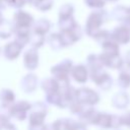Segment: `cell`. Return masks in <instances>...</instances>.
Segmentation results:
<instances>
[{"label": "cell", "instance_id": "obj_1", "mask_svg": "<svg viewBox=\"0 0 130 130\" xmlns=\"http://www.w3.org/2000/svg\"><path fill=\"white\" fill-rule=\"evenodd\" d=\"M73 68V63L69 59H65L60 63L54 65L51 68V74L55 77L60 83H67L69 82V75L71 74Z\"/></svg>", "mask_w": 130, "mask_h": 130}, {"label": "cell", "instance_id": "obj_2", "mask_svg": "<svg viewBox=\"0 0 130 130\" xmlns=\"http://www.w3.org/2000/svg\"><path fill=\"white\" fill-rule=\"evenodd\" d=\"M32 104L27 101H18L13 103L9 108H6L9 117H13L18 121H23L27 117V112L30 111Z\"/></svg>", "mask_w": 130, "mask_h": 130}, {"label": "cell", "instance_id": "obj_3", "mask_svg": "<svg viewBox=\"0 0 130 130\" xmlns=\"http://www.w3.org/2000/svg\"><path fill=\"white\" fill-rule=\"evenodd\" d=\"M28 125H43L45 124V118L48 113L47 106L42 102H36L29 111Z\"/></svg>", "mask_w": 130, "mask_h": 130}, {"label": "cell", "instance_id": "obj_4", "mask_svg": "<svg viewBox=\"0 0 130 130\" xmlns=\"http://www.w3.org/2000/svg\"><path fill=\"white\" fill-rule=\"evenodd\" d=\"M12 22L14 29H31L35 23L34 16L24 10H18L14 13Z\"/></svg>", "mask_w": 130, "mask_h": 130}, {"label": "cell", "instance_id": "obj_5", "mask_svg": "<svg viewBox=\"0 0 130 130\" xmlns=\"http://www.w3.org/2000/svg\"><path fill=\"white\" fill-rule=\"evenodd\" d=\"M104 14L103 11H93L88 15L85 23V31L88 36L93 37L99 31V28L105 19Z\"/></svg>", "mask_w": 130, "mask_h": 130}, {"label": "cell", "instance_id": "obj_6", "mask_svg": "<svg viewBox=\"0 0 130 130\" xmlns=\"http://www.w3.org/2000/svg\"><path fill=\"white\" fill-rule=\"evenodd\" d=\"M59 34L61 36L64 47H68V46H71L74 43H76L81 38L82 30H81L80 26L77 23H75L73 26H71L69 28L61 29L59 31Z\"/></svg>", "mask_w": 130, "mask_h": 130}, {"label": "cell", "instance_id": "obj_7", "mask_svg": "<svg viewBox=\"0 0 130 130\" xmlns=\"http://www.w3.org/2000/svg\"><path fill=\"white\" fill-rule=\"evenodd\" d=\"M76 99L83 105H95L99 102V94L90 88H78L76 90Z\"/></svg>", "mask_w": 130, "mask_h": 130}, {"label": "cell", "instance_id": "obj_8", "mask_svg": "<svg viewBox=\"0 0 130 130\" xmlns=\"http://www.w3.org/2000/svg\"><path fill=\"white\" fill-rule=\"evenodd\" d=\"M39 61H40V56H39L38 49L31 47L30 49H28L24 52L23 65L27 70H29V71L35 70L39 66Z\"/></svg>", "mask_w": 130, "mask_h": 130}, {"label": "cell", "instance_id": "obj_9", "mask_svg": "<svg viewBox=\"0 0 130 130\" xmlns=\"http://www.w3.org/2000/svg\"><path fill=\"white\" fill-rule=\"evenodd\" d=\"M21 51H22V47L17 42L13 41V42H10V43H8L4 46L3 54H4V57L7 60L13 61V60H15L19 57Z\"/></svg>", "mask_w": 130, "mask_h": 130}, {"label": "cell", "instance_id": "obj_10", "mask_svg": "<svg viewBox=\"0 0 130 130\" xmlns=\"http://www.w3.org/2000/svg\"><path fill=\"white\" fill-rule=\"evenodd\" d=\"M38 82H39V80H38L37 75H35L32 73H28L21 78L20 87L24 92L30 93L36 90V88L38 86Z\"/></svg>", "mask_w": 130, "mask_h": 130}, {"label": "cell", "instance_id": "obj_11", "mask_svg": "<svg viewBox=\"0 0 130 130\" xmlns=\"http://www.w3.org/2000/svg\"><path fill=\"white\" fill-rule=\"evenodd\" d=\"M41 87L46 92V94H50V93L59 92L61 88V83L55 77H49V78H45L41 82Z\"/></svg>", "mask_w": 130, "mask_h": 130}, {"label": "cell", "instance_id": "obj_12", "mask_svg": "<svg viewBox=\"0 0 130 130\" xmlns=\"http://www.w3.org/2000/svg\"><path fill=\"white\" fill-rule=\"evenodd\" d=\"M71 76L72 78L78 82V83H83L87 80V77H88V71H87V68L82 65V64H78V65H75L73 66L72 68V71H71Z\"/></svg>", "mask_w": 130, "mask_h": 130}, {"label": "cell", "instance_id": "obj_13", "mask_svg": "<svg viewBox=\"0 0 130 130\" xmlns=\"http://www.w3.org/2000/svg\"><path fill=\"white\" fill-rule=\"evenodd\" d=\"M15 101V94L10 88H2L0 90V107L9 108Z\"/></svg>", "mask_w": 130, "mask_h": 130}, {"label": "cell", "instance_id": "obj_14", "mask_svg": "<svg viewBox=\"0 0 130 130\" xmlns=\"http://www.w3.org/2000/svg\"><path fill=\"white\" fill-rule=\"evenodd\" d=\"M51 29V22L47 18H40L37 21H35L31 30L41 35L46 36Z\"/></svg>", "mask_w": 130, "mask_h": 130}, {"label": "cell", "instance_id": "obj_15", "mask_svg": "<svg viewBox=\"0 0 130 130\" xmlns=\"http://www.w3.org/2000/svg\"><path fill=\"white\" fill-rule=\"evenodd\" d=\"M14 35H15L14 41L17 42L23 48L27 44H29L31 29H14Z\"/></svg>", "mask_w": 130, "mask_h": 130}, {"label": "cell", "instance_id": "obj_16", "mask_svg": "<svg viewBox=\"0 0 130 130\" xmlns=\"http://www.w3.org/2000/svg\"><path fill=\"white\" fill-rule=\"evenodd\" d=\"M14 34V24L13 22L7 21L4 19V21L0 24V38L1 39H9Z\"/></svg>", "mask_w": 130, "mask_h": 130}, {"label": "cell", "instance_id": "obj_17", "mask_svg": "<svg viewBox=\"0 0 130 130\" xmlns=\"http://www.w3.org/2000/svg\"><path fill=\"white\" fill-rule=\"evenodd\" d=\"M47 41H48L49 46L53 50H60V49L64 48V45H63V42H62V39H61V36L59 32L50 34Z\"/></svg>", "mask_w": 130, "mask_h": 130}, {"label": "cell", "instance_id": "obj_18", "mask_svg": "<svg viewBox=\"0 0 130 130\" xmlns=\"http://www.w3.org/2000/svg\"><path fill=\"white\" fill-rule=\"evenodd\" d=\"M73 12H74V7H73L70 3L63 4V5L59 8V12H58V20L73 17Z\"/></svg>", "mask_w": 130, "mask_h": 130}, {"label": "cell", "instance_id": "obj_19", "mask_svg": "<svg viewBox=\"0 0 130 130\" xmlns=\"http://www.w3.org/2000/svg\"><path fill=\"white\" fill-rule=\"evenodd\" d=\"M45 42H46V38H45L44 35H41V34H38V32H35V31L31 30V36H30L29 44H30V46L32 48L39 49V48L43 47Z\"/></svg>", "mask_w": 130, "mask_h": 130}, {"label": "cell", "instance_id": "obj_20", "mask_svg": "<svg viewBox=\"0 0 130 130\" xmlns=\"http://www.w3.org/2000/svg\"><path fill=\"white\" fill-rule=\"evenodd\" d=\"M40 11H49L54 4V0H32L31 3Z\"/></svg>", "mask_w": 130, "mask_h": 130}, {"label": "cell", "instance_id": "obj_21", "mask_svg": "<svg viewBox=\"0 0 130 130\" xmlns=\"http://www.w3.org/2000/svg\"><path fill=\"white\" fill-rule=\"evenodd\" d=\"M68 108L72 114H80L83 111V104L76 99L70 103Z\"/></svg>", "mask_w": 130, "mask_h": 130}, {"label": "cell", "instance_id": "obj_22", "mask_svg": "<svg viewBox=\"0 0 130 130\" xmlns=\"http://www.w3.org/2000/svg\"><path fill=\"white\" fill-rule=\"evenodd\" d=\"M6 5L12 6V7H17L20 8L26 4H31L32 0H4Z\"/></svg>", "mask_w": 130, "mask_h": 130}, {"label": "cell", "instance_id": "obj_23", "mask_svg": "<svg viewBox=\"0 0 130 130\" xmlns=\"http://www.w3.org/2000/svg\"><path fill=\"white\" fill-rule=\"evenodd\" d=\"M84 3L86 6L91 8H102L104 7L106 1L105 0H84Z\"/></svg>", "mask_w": 130, "mask_h": 130}, {"label": "cell", "instance_id": "obj_24", "mask_svg": "<svg viewBox=\"0 0 130 130\" xmlns=\"http://www.w3.org/2000/svg\"><path fill=\"white\" fill-rule=\"evenodd\" d=\"M0 130H17V129H16V127H15V126L10 122V120H9V121H7V122L4 123V125L1 127Z\"/></svg>", "mask_w": 130, "mask_h": 130}, {"label": "cell", "instance_id": "obj_25", "mask_svg": "<svg viewBox=\"0 0 130 130\" xmlns=\"http://www.w3.org/2000/svg\"><path fill=\"white\" fill-rule=\"evenodd\" d=\"M9 119H10V117H9L8 115H6V114H4V113H0V129H1V127L4 125L5 122L9 121Z\"/></svg>", "mask_w": 130, "mask_h": 130}, {"label": "cell", "instance_id": "obj_26", "mask_svg": "<svg viewBox=\"0 0 130 130\" xmlns=\"http://www.w3.org/2000/svg\"><path fill=\"white\" fill-rule=\"evenodd\" d=\"M46 127V124L43 125H28V130H44Z\"/></svg>", "mask_w": 130, "mask_h": 130}, {"label": "cell", "instance_id": "obj_27", "mask_svg": "<svg viewBox=\"0 0 130 130\" xmlns=\"http://www.w3.org/2000/svg\"><path fill=\"white\" fill-rule=\"evenodd\" d=\"M6 7V3L4 0H0V9H3Z\"/></svg>", "mask_w": 130, "mask_h": 130}, {"label": "cell", "instance_id": "obj_28", "mask_svg": "<svg viewBox=\"0 0 130 130\" xmlns=\"http://www.w3.org/2000/svg\"><path fill=\"white\" fill-rule=\"evenodd\" d=\"M75 130H85V128H84V125H83L82 123H80V124H79V126H78V127H77Z\"/></svg>", "mask_w": 130, "mask_h": 130}, {"label": "cell", "instance_id": "obj_29", "mask_svg": "<svg viewBox=\"0 0 130 130\" xmlns=\"http://www.w3.org/2000/svg\"><path fill=\"white\" fill-rule=\"evenodd\" d=\"M44 130H54V128L52 127V125H46Z\"/></svg>", "mask_w": 130, "mask_h": 130}, {"label": "cell", "instance_id": "obj_30", "mask_svg": "<svg viewBox=\"0 0 130 130\" xmlns=\"http://www.w3.org/2000/svg\"><path fill=\"white\" fill-rule=\"evenodd\" d=\"M4 21V17H3V15H2V13H1V11H0V24L2 23Z\"/></svg>", "mask_w": 130, "mask_h": 130}, {"label": "cell", "instance_id": "obj_31", "mask_svg": "<svg viewBox=\"0 0 130 130\" xmlns=\"http://www.w3.org/2000/svg\"><path fill=\"white\" fill-rule=\"evenodd\" d=\"M110 1H116V0H110Z\"/></svg>", "mask_w": 130, "mask_h": 130}, {"label": "cell", "instance_id": "obj_32", "mask_svg": "<svg viewBox=\"0 0 130 130\" xmlns=\"http://www.w3.org/2000/svg\"><path fill=\"white\" fill-rule=\"evenodd\" d=\"M0 53H1V50H0Z\"/></svg>", "mask_w": 130, "mask_h": 130}]
</instances>
